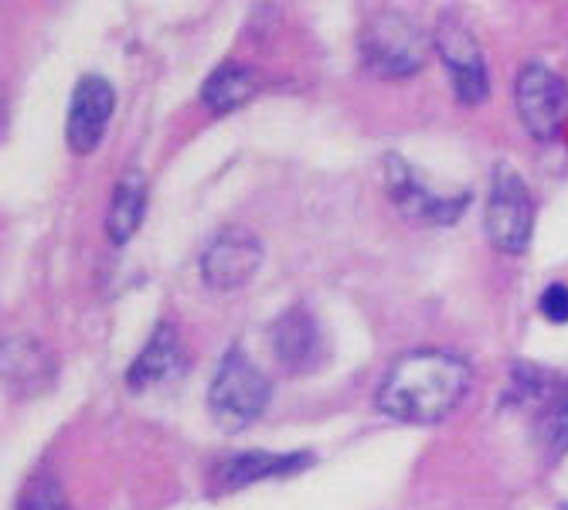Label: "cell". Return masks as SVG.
I'll return each mask as SVG.
<instances>
[{
    "label": "cell",
    "instance_id": "cell-11",
    "mask_svg": "<svg viewBox=\"0 0 568 510\" xmlns=\"http://www.w3.org/2000/svg\"><path fill=\"white\" fill-rule=\"evenodd\" d=\"M184 371V344L181 334L171 324H161L150 334L146 347L136 354V361L126 371V385L130 391H150L161 388L174 378H181Z\"/></svg>",
    "mask_w": 568,
    "mask_h": 510
},
{
    "label": "cell",
    "instance_id": "cell-1",
    "mask_svg": "<svg viewBox=\"0 0 568 510\" xmlns=\"http://www.w3.org/2000/svg\"><path fill=\"white\" fill-rule=\"evenodd\" d=\"M474 385V368L453 350L419 347L402 354L378 388V408L408 426H433L456 412Z\"/></svg>",
    "mask_w": 568,
    "mask_h": 510
},
{
    "label": "cell",
    "instance_id": "cell-6",
    "mask_svg": "<svg viewBox=\"0 0 568 510\" xmlns=\"http://www.w3.org/2000/svg\"><path fill=\"white\" fill-rule=\"evenodd\" d=\"M433 48L439 51V59L449 69L456 99L463 102V106H480V102L487 99L490 85H487V65H484V55H480V44L470 34V28L459 24L449 14L439 18L436 34H433Z\"/></svg>",
    "mask_w": 568,
    "mask_h": 510
},
{
    "label": "cell",
    "instance_id": "cell-9",
    "mask_svg": "<svg viewBox=\"0 0 568 510\" xmlns=\"http://www.w3.org/2000/svg\"><path fill=\"white\" fill-rule=\"evenodd\" d=\"M113 106H116V92L102 75H82L75 82L69 120H65V140L75 153H92L102 143Z\"/></svg>",
    "mask_w": 568,
    "mask_h": 510
},
{
    "label": "cell",
    "instance_id": "cell-10",
    "mask_svg": "<svg viewBox=\"0 0 568 510\" xmlns=\"http://www.w3.org/2000/svg\"><path fill=\"white\" fill-rule=\"evenodd\" d=\"M270 344H273L276 361L286 371H310L321 361V350H324V337H321L317 317L310 314V310H303V306H293V310H286L273 324Z\"/></svg>",
    "mask_w": 568,
    "mask_h": 510
},
{
    "label": "cell",
    "instance_id": "cell-3",
    "mask_svg": "<svg viewBox=\"0 0 568 510\" xmlns=\"http://www.w3.org/2000/svg\"><path fill=\"white\" fill-rule=\"evenodd\" d=\"M426 48L423 28L402 11H378L361 31V59L385 79L416 75L426 65Z\"/></svg>",
    "mask_w": 568,
    "mask_h": 510
},
{
    "label": "cell",
    "instance_id": "cell-4",
    "mask_svg": "<svg viewBox=\"0 0 568 510\" xmlns=\"http://www.w3.org/2000/svg\"><path fill=\"white\" fill-rule=\"evenodd\" d=\"M484 228H487V238L500 252H510V255L525 252L531 242L535 204H531V194H528L521 174L507 164H500L494 171L490 194H487V212H484Z\"/></svg>",
    "mask_w": 568,
    "mask_h": 510
},
{
    "label": "cell",
    "instance_id": "cell-12",
    "mask_svg": "<svg viewBox=\"0 0 568 510\" xmlns=\"http://www.w3.org/2000/svg\"><path fill=\"white\" fill-rule=\"evenodd\" d=\"M310 452H290V456H280V452H239V456H229L225 463L215 467V483L222 490H242L248 483H260V480H270V477H286V473H296L310 463Z\"/></svg>",
    "mask_w": 568,
    "mask_h": 510
},
{
    "label": "cell",
    "instance_id": "cell-14",
    "mask_svg": "<svg viewBox=\"0 0 568 510\" xmlns=\"http://www.w3.org/2000/svg\"><path fill=\"white\" fill-rule=\"evenodd\" d=\"M143 212H146V177L140 171H130L116 181L106 212V235L113 238V245H126L133 238V232L143 222Z\"/></svg>",
    "mask_w": 568,
    "mask_h": 510
},
{
    "label": "cell",
    "instance_id": "cell-17",
    "mask_svg": "<svg viewBox=\"0 0 568 510\" xmlns=\"http://www.w3.org/2000/svg\"><path fill=\"white\" fill-rule=\"evenodd\" d=\"M18 510H72L62 483L51 473H38L24 483L18 497Z\"/></svg>",
    "mask_w": 568,
    "mask_h": 510
},
{
    "label": "cell",
    "instance_id": "cell-13",
    "mask_svg": "<svg viewBox=\"0 0 568 510\" xmlns=\"http://www.w3.org/2000/svg\"><path fill=\"white\" fill-rule=\"evenodd\" d=\"M51 375H55V365H51L48 350L38 340L28 337H11L4 344V381L11 395H34L41 391Z\"/></svg>",
    "mask_w": 568,
    "mask_h": 510
},
{
    "label": "cell",
    "instance_id": "cell-16",
    "mask_svg": "<svg viewBox=\"0 0 568 510\" xmlns=\"http://www.w3.org/2000/svg\"><path fill=\"white\" fill-rule=\"evenodd\" d=\"M538 439L545 442L548 452L568 449V381L545 401L538 416Z\"/></svg>",
    "mask_w": 568,
    "mask_h": 510
},
{
    "label": "cell",
    "instance_id": "cell-5",
    "mask_svg": "<svg viewBox=\"0 0 568 510\" xmlns=\"http://www.w3.org/2000/svg\"><path fill=\"white\" fill-rule=\"evenodd\" d=\"M514 102H518V116L525 130L538 140H555L568 116V89L541 62L521 69L518 82H514Z\"/></svg>",
    "mask_w": 568,
    "mask_h": 510
},
{
    "label": "cell",
    "instance_id": "cell-18",
    "mask_svg": "<svg viewBox=\"0 0 568 510\" xmlns=\"http://www.w3.org/2000/svg\"><path fill=\"white\" fill-rule=\"evenodd\" d=\"M541 314L551 320V324H568V286L561 283H551L545 293H541Z\"/></svg>",
    "mask_w": 568,
    "mask_h": 510
},
{
    "label": "cell",
    "instance_id": "cell-8",
    "mask_svg": "<svg viewBox=\"0 0 568 510\" xmlns=\"http://www.w3.org/2000/svg\"><path fill=\"white\" fill-rule=\"evenodd\" d=\"M263 266V242L248 228H225L219 232L201 255V276L212 289L229 293L245 286Z\"/></svg>",
    "mask_w": 568,
    "mask_h": 510
},
{
    "label": "cell",
    "instance_id": "cell-2",
    "mask_svg": "<svg viewBox=\"0 0 568 510\" xmlns=\"http://www.w3.org/2000/svg\"><path fill=\"white\" fill-rule=\"evenodd\" d=\"M273 395L270 378L255 368L242 350H229L222 357V365L209 385V408L212 419L225 429V432H239L245 426H252L266 412Z\"/></svg>",
    "mask_w": 568,
    "mask_h": 510
},
{
    "label": "cell",
    "instance_id": "cell-15",
    "mask_svg": "<svg viewBox=\"0 0 568 510\" xmlns=\"http://www.w3.org/2000/svg\"><path fill=\"white\" fill-rule=\"evenodd\" d=\"M255 89H260V75H255L248 65L225 62L209 75V82L201 85V102L212 113H232L255 95Z\"/></svg>",
    "mask_w": 568,
    "mask_h": 510
},
{
    "label": "cell",
    "instance_id": "cell-7",
    "mask_svg": "<svg viewBox=\"0 0 568 510\" xmlns=\"http://www.w3.org/2000/svg\"><path fill=\"white\" fill-rule=\"evenodd\" d=\"M385 171H388V194L402 208L405 218L419 222V225H449L459 218V212L467 208V194H439L436 187H429L416 171H412L398 153H388L385 157Z\"/></svg>",
    "mask_w": 568,
    "mask_h": 510
}]
</instances>
